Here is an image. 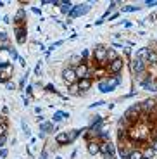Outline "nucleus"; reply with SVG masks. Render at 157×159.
<instances>
[{"mask_svg": "<svg viewBox=\"0 0 157 159\" xmlns=\"http://www.w3.org/2000/svg\"><path fill=\"white\" fill-rule=\"evenodd\" d=\"M100 154L105 159H114V156H116V145H114V142H109V140L100 142Z\"/></svg>", "mask_w": 157, "mask_h": 159, "instance_id": "nucleus-1", "label": "nucleus"}, {"mask_svg": "<svg viewBox=\"0 0 157 159\" xmlns=\"http://www.w3.org/2000/svg\"><path fill=\"white\" fill-rule=\"evenodd\" d=\"M107 48L109 47H104V45H97L93 50V59L97 61L100 66H104V64H107Z\"/></svg>", "mask_w": 157, "mask_h": 159, "instance_id": "nucleus-2", "label": "nucleus"}, {"mask_svg": "<svg viewBox=\"0 0 157 159\" xmlns=\"http://www.w3.org/2000/svg\"><path fill=\"white\" fill-rule=\"evenodd\" d=\"M123 68H124V61H123V57H118L116 61L109 62V73H110V76H119V73L123 71Z\"/></svg>", "mask_w": 157, "mask_h": 159, "instance_id": "nucleus-3", "label": "nucleus"}, {"mask_svg": "<svg viewBox=\"0 0 157 159\" xmlns=\"http://www.w3.org/2000/svg\"><path fill=\"white\" fill-rule=\"evenodd\" d=\"M74 71H76V78H78V80L92 78V71H90V68H88V64H87V62H81L79 66H76Z\"/></svg>", "mask_w": 157, "mask_h": 159, "instance_id": "nucleus-4", "label": "nucleus"}, {"mask_svg": "<svg viewBox=\"0 0 157 159\" xmlns=\"http://www.w3.org/2000/svg\"><path fill=\"white\" fill-rule=\"evenodd\" d=\"M62 80L66 81L67 85L78 83V78H76V71H74V68H71V66H67V68L62 71Z\"/></svg>", "mask_w": 157, "mask_h": 159, "instance_id": "nucleus-5", "label": "nucleus"}, {"mask_svg": "<svg viewBox=\"0 0 157 159\" xmlns=\"http://www.w3.org/2000/svg\"><path fill=\"white\" fill-rule=\"evenodd\" d=\"M145 69H147V64L143 62V61L137 59V57H133V59H131V71H133L135 75H143V73H145Z\"/></svg>", "mask_w": 157, "mask_h": 159, "instance_id": "nucleus-6", "label": "nucleus"}, {"mask_svg": "<svg viewBox=\"0 0 157 159\" xmlns=\"http://www.w3.org/2000/svg\"><path fill=\"white\" fill-rule=\"evenodd\" d=\"M138 114H141V109H140V104H135V106H131V107H128L126 109V112H124V118H128V119H137L138 118Z\"/></svg>", "mask_w": 157, "mask_h": 159, "instance_id": "nucleus-7", "label": "nucleus"}, {"mask_svg": "<svg viewBox=\"0 0 157 159\" xmlns=\"http://www.w3.org/2000/svg\"><path fill=\"white\" fill-rule=\"evenodd\" d=\"M140 104V109H141V114H147L149 111H152L154 107H155L157 104H155V99H147V100H141Z\"/></svg>", "mask_w": 157, "mask_h": 159, "instance_id": "nucleus-8", "label": "nucleus"}, {"mask_svg": "<svg viewBox=\"0 0 157 159\" xmlns=\"http://www.w3.org/2000/svg\"><path fill=\"white\" fill-rule=\"evenodd\" d=\"M87 151H88V154H90V156H98V154H100V142H98L97 139L90 140L88 145H87Z\"/></svg>", "mask_w": 157, "mask_h": 159, "instance_id": "nucleus-9", "label": "nucleus"}, {"mask_svg": "<svg viewBox=\"0 0 157 159\" xmlns=\"http://www.w3.org/2000/svg\"><path fill=\"white\" fill-rule=\"evenodd\" d=\"M78 87H79V92L81 95H85L92 87V78H85V80H78Z\"/></svg>", "mask_w": 157, "mask_h": 159, "instance_id": "nucleus-10", "label": "nucleus"}, {"mask_svg": "<svg viewBox=\"0 0 157 159\" xmlns=\"http://www.w3.org/2000/svg\"><path fill=\"white\" fill-rule=\"evenodd\" d=\"M149 52H150V48H149V47H141V48H138V50H137L135 57H137V59H140V61H143V62L147 64V57H149Z\"/></svg>", "mask_w": 157, "mask_h": 159, "instance_id": "nucleus-11", "label": "nucleus"}, {"mask_svg": "<svg viewBox=\"0 0 157 159\" xmlns=\"http://www.w3.org/2000/svg\"><path fill=\"white\" fill-rule=\"evenodd\" d=\"M16 36H17V43H24L26 40V28H23L21 24L16 26Z\"/></svg>", "mask_w": 157, "mask_h": 159, "instance_id": "nucleus-12", "label": "nucleus"}, {"mask_svg": "<svg viewBox=\"0 0 157 159\" xmlns=\"http://www.w3.org/2000/svg\"><path fill=\"white\" fill-rule=\"evenodd\" d=\"M55 142L59 143V145H67V143H69V139H67V131H59V133L55 135Z\"/></svg>", "mask_w": 157, "mask_h": 159, "instance_id": "nucleus-13", "label": "nucleus"}, {"mask_svg": "<svg viewBox=\"0 0 157 159\" xmlns=\"http://www.w3.org/2000/svg\"><path fill=\"white\" fill-rule=\"evenodd\" d=\"M54 130H55V125L52 123V121H45V123L40 125V131L45 133V135H47V133H52Z\"/></svg>", "mask_w": 157, "mask_h": 159, "instance_id": "nucleus-14", "label": "nucleus"}, {"mask_svg": "<svg viewBox=\"0 0 157 159\" xmlns=\"http://www.w3.org/2000/svg\"><path fill=\"white\" fill-rule=\"evenodd\" d=\"M118 52H116V48H114V47H109V48H107V57H105V59H107V64H109V62H112V61H116V59H118Z\"/></svg>", "mask_w": 157, "mask_h": 159, "instance_id": "nucleus-15", "label": "nucleus"}, {"mask_svg": "<svg viewBox=\"0 0 157 159\" xmlns=\"http://www.w3.org/2000/svg\"><path fill=\"white\" fill-rule=\"evenodd\" d=\"M67 93H69V95H73V97H76V95H81V92H79V87H78V83L67 85Z\"/></svg>", "mask_w": 157, "mask_h": 159, "instance_id": "nucleus-16", "label": "nucleus"}, {"mask_svg": "<svg viewBox=\"0 0 157 159\" xmlns=\"http://www.w3.org/2000/svg\"><path fill=\"white\" fill-rule=\"evenodd\" d=\"M147 64H149V66H155L157 64V52L152 50V48H150L149 57H147Z\"/></svg>", "mask_w": 157, "mask_h": 159, "instance_id": "nucleus-17", "label": "nucleus"}, {"mask_svg": "<svg viewBox=\"0 0 157 159\" xmlns=\"http://www.w3.org/2000/svg\"><path fill=\"white\" fill-rule=\"evenodd\" d=\"M83 133V130H73V131H69V133H67V139H69V143H73L74 142L76 139H78L79 135H81Z\"/></svg>", "mask_w": 157, "mask_h": 159, "instance_id": "nucleus-18", "label": "nucleus"}, {"mask_svg": "<svg viewBox=\"0 0 157 159\" xmlns=\"http://www.w3.org/2000/svg\"><path fill=\"white\" fill-rule=\"evenodd\" d=\"M143 157V154H141L140 149H131L130 154H128V159H141Z\"/></svg>", "mask_w": 157, "mask_h": 159, "instance_id": "nucleus-19", "label": "nucleus"}, {"mask_svg": "<svg viewBox=\"0 0 157 159\" xmlns=\"http://www.w3.org/2000/svg\"><path fill=\"white\" fill-rule=\"evenodd\" d=\"M141 154H143V157H147V159H154V157L157 156L155 152H154V149L150 147V145H149L147 149H143V151H141Z\"/></svg>", "mask_w": 157, "mask_h": 159, "instance_id": "nucleus-20", "label": "nucleus"}, {"mask_svg": "<svg viewBox=\"0 0 157 159\" xmlns=\"http://www.w3.org/2000/svg\"><path fill=\"white\" fill-rule=\"evenodd\" d=\"M71 7H73V2H69V0H64V4L61 5V12H62V14H69V12H71Z\"/></svg>", "mask_w": 157, "mask_h": 159, "instance_id": "nucleus-21", "label": "nucleus"}, {"mask_svg": "<svg viewBox=\"0 0 157 159\" xmlns=\"http://www.w3.org/2000/svg\"><path fill=\"white\" fill-rule=\"evenodd\" d=\"M130 151H131V149H126L124 145H121V147L118 149V154H119V157H121V159H128V154H130Z\"/></svg>", "mask_w": 157, "mask_h": 159, "instance_id": "nucleus-22", "label": "nucleus"}, {"mask_svg": "<svg viewBox=\"0 0 157 159\" xmlns=\"http://www.w3.org/2000/svg\"><path fill=\"white\" fill-rule=\"evenodd\" d=\"M118 137H119L121 142H124L126 137H128V128H119V130H118Z\"/></svg>", "mask_w": 157, "mask_h": 159, "instance_id": "nucleus-23", "label": "nucleus"}, {"mask_svg": "<svg viewBox=\"0 0 157 159\" xmlns=\"http://www.w3.org/2000/svg\"><path fill=\"white\" fill-rule=\"evenodd\" d=\"M0 135H7V121L0 118Z\"/></svg>", "mask_w": 157, "mask_h": 159, "instance_id": "nucleus-24", "label": "nucleus"}, {"mask_svg": "<svg viewBox=\"0 0 157 159\" xmlns=\"http://www.w3.org/2000/svg\"><path fill=\"white\" fill-rule=\"evenodd\" d=\"M24 16H26V12H24V9H19V11L16 12V17H14V19H16V23L19 24L21 21H24Z\"/></svg>", "mask_w": 157, "mask_h": 159, "instance_id": "nucleus-25", "label": "nucleus"}, {"mask_svg": "<svg viewBox=\"0 0 157 159\" xmlns=\"http://www.w3.org/2000/svg\"><path fill=\"white\" fill-rule=\"evenodd\" d=\"M95 75H97V78H104V76H105V69L104 68H98L97 71H95ZM107 78V76H105Z\"/></svg>", "mask_w": 157, "mask_h": 159, "instance_id": "nucleus-26", "label": "nucleus"}, {"mask_svg": "<svg viewBox=\"0 0 157 159\" xmlns=\"http://www.w3.org/2000/svg\"><path fill=\"white\" fill-rule=\"evenodd\" d=\"M38 159H48V149H47V147L40 152V157H38Z\"/></svg>", "mask_w": 157, "mask_h": 159, "instance_id": "nucleus-27", "label": "nucleus"}, {"mask_svg": "<svg viewBox=\"0 0 157 159\" xmlns=\"http://www.w3.org/2000/svg\"><path fill=\"white\" fill-rule=\"evenodd\" d=\"M5 142H7V135H0V149L5 147Z\"/></svg>", "mask_w": 157, "mask_h": 159, "instance_id": "nucleus-28", "label": "nucleus"}, {"mask_svg": "<svg viewBox=\"0 0 157 159\" xmlns=\"http://www.w3.org/2000/svg\"><path fill=\"white\" fill-rule=\"evenodd\" d=\"M5 88H7V90H16V85L12 83V81H5Z\"/></svg>", "mask_w": 157, "mask_h": 159, "instance_id": "nucleus-29", "label": "nucleus"}, {"mask_svg": "<svg viewBox=\"0 0 157 159\" xmlns=\"http://www.w3.org/2000/svg\"><path fill=\"white\" fill-rule=\"evenodd\" d=\"M88 57H90V50H83V52H81V59H83V62H85V61H87Z\"/></svg>", "mask_w": 157, "mask_h": 159, "instance_id": "nucleus-30", "label": "nucleus"}, {"mask_svg": "<svg viewBox=\"0 0 157 159\" xmlns=\"http://www.w3.org/2000/svg\"><path fill=\"white\" fill-rule=\"evenodd\" d=\"M104 100H98V102H93V104H90V109H93V107H100V106H104Z\"/></svg>", "mask_w": 157, "mask_h": 159, "instance_id": "nucleus-31", "label": "nucleus"}, {"mask_svg": "<svg viewBox=\"0 0 157 159\" xmlns=\"http://www.w3.org/2000/svg\"><path fill=\"white\" fill-rule=\"evenodd\" d=\"M149 145L154 149V152L157 154V140H155V139H154V140H150V143H149Z\"/></svg>", "mask_w": 157, "mask_h": 159, "instance_id": "nucleus-32", "label": "nucleus"}, {"mask_svg": "<svg viewBox=\"0 0 157 159\" xmlns=\"http://www.w3.org/2000/svg\"><path fill=\"white\" fill-rule=\"evenodd\" d=\"M45 90H47V92H54V93H57V90H55V88H54V85H52V83L45 85Z\"/></svg>", "mask_w": 157, "mask_h": 159, "instance_id": "nucleus-33", "label": "nucleus"}, {"mask_svg": "<svg viewBox=\"0 0 157 159\" xmlns=\"http://www.w3.org/2000/svg\"><path fill=\"white\" fill-rule=\"evenodd\" d=\"M145 5H147V7H155V5H157V0H147Z\"/></svg>", "mask_w": 157, "mask_h": 159, "instance_id": "nucleus-34", "label": "nucleus"}, {"mask_svg": "<svg viewBox=\"0 0 157 159\" xmlns=\"http://www.w3.org/2000/svg\"><path fill=\"white\" fill-rule=\"evenodd\" d=\"M124 12H133V11H138V7H133V5H128V7L123 9Z\"/></svg>", "mask_w": 157, "mask_h": 159, "instance_id": "nucleus-35", "label": "nucleus"}, {"mask_svg": "<svg viewBox=\"0 0 157 159\" xmlns=\"http://www.w3.org/2000/svg\"><path fill=\"white\" fill-rule=\"evenodd\" d=\"M23 130H24V135L29 137V128H28V125L24 123V121H23Z\"/></svg>", "mask_w": 157, "mask_h": 159, "instance_id": "nucleus-36", "label": "nucleus"}, {"mask_svg": "<svg viewBox=\"0 0 157 159\" xmlns=\"http://www.w3.org/2000/svg\"><path fill=\"white\" fill-rule=\"evenodd\" d=\"M0 157H2V159H4V157H7V149H0Z\"/></svg>", "mask_w": 157, "mask_h": 159, "instance_id": "nucleus-37", "label": "nucleus"}, {"mask_svg": "<svg viewBox=\"0 0 157 159\" xmlns=\"http://www.w3.org/2000/svg\"><path fill=\"white\" fill-rule=\"evenodd\" d=\"M116 17H119V12H116V14H114L112 17H107V19H109V21H114V19H116Z\"/></svg>", "mask_w": 157, "mask_h": 159, "instance_id": "nucleus-38", "label": "nucleus"}, {"mask_svg": "<svg viewBox=\"0 0 157 159\" xmlns=\"http://www.w3.org/2000/svg\"><path fill=\"white\" fill-rule=\"evenodd\" d=\"M35 75H40V62L36 64V68H35Z\"/></svg>", "mask_w": 157, "mask_h": 159, "instance_id": "nucleus-39", "label": "nucleus"}, {"mask_svg": "<svg viewBox=\"0 0 157 159\" xmlns=\"http://www.w3.org/2000/svg\"><path fill=\"white\" fill-rule=\"evenodd\" d=\"M31 11H33V12H35V14H38V16H40V9H38V7H33V9H31Z\"/></svg>", "mask_w": 157, "mask_h": 159, "instance_id": "nucleus-40", "label": "nucleus"}, {"mask_svg": "<svg viewBox=\"0 0 157 159\" xmlns=\"http://www.w3.org/2000/svg\"><path fill=\"white\" fill-rule=\"evenodd\" d=\"M4 5H5V2L4 0H0V7H4Z\"/></svg>", "mask_w": 157, "mask_h": 159, "instance_id": "nucleus-41", "label": "nucleus"}, {"mask_svg": "<svg viewBox=\"0 0 157 159\" xmlns=\"http://www.w3.org/2000/svg\"><path fill=\"white\" fill-rule=\"evenodd\" d=\"M141 159H147V157H141Z\"/></svg>", "mask_w": 157, "mask_h": 159, "instance_id": "nucleus-42", "label": "nucleus"}]
</instances>
